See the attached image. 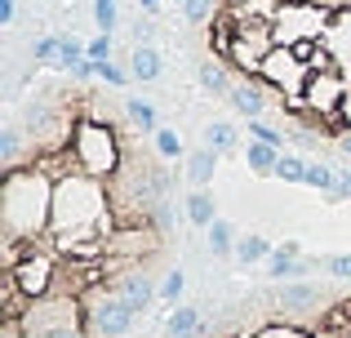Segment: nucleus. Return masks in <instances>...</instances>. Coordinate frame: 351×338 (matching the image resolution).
<instances>
[{"label":"nucleus","mask_w":351,"mask_h":338,"mask_svg":"<svg viewBox=\"0 0 351 338\" xmlns=\"http://www.w3.org/2000/svg\"><path fill=\"white\" fill-rule=\"evenodd\" d=\"M205 338H351V294H329L307 312H289L271 294L227 312V321Z\"/></svg>","instance_id":"obj_1"},{"label":"nucleus","mask_w":351,"mask_h":338,"mask_svg":"<svg viewBox=\"0 0 351 338\" xmlns=\"http://www.w3.org/2000/svg\"><path fill=\"white\" fill-rule=\"evenodd\" d=\"M334 23V5L325 0H280L271 14V40L276 45H298V40H320Z\"/></svg>","instance_id":"obj_2"},{"label":"nucleus","mask_w":351,"mask_h":338,"mask_svg":"<svg viewBox=\"0 0 351 338\" xmlns=\"http://www.w3.org/2000/svg\"><path fill=\"white\" fill-rule=\"evenodd\" d=\"M134 316L138 312L120 294H107L103 303L94 307V316H89V334H94V338H125L129 325H134Z\"/></svg>","instance_id":"obj_3"},{"label":"nucleus","mask_w":351,"mask_h":338,"mask_svg":"<svg viewBox=\"0 0 351 338\" xmlns=\"http://www.w3.org/2000/svg\"><path fill=\"white\" fill-rule=\"evenodd\" d=\"M267 98H271V94H267L254 76H240L236 85H232V94H227V103H232L240 116H249V121H254V116L267 112Z\"/></svg>","instance_id":"obj_4"},{"label":"nucleus","mask_w":351,"mask_h":338,"mask_svg":"<svg viewBox=\"0 0 351 338\" xmlns=\"http://www.w3.org/2000/svg\"><path fill=\"white\" fill-rule=\"evenodd\" d=\"M116 294L125 298V303L134 307V312H147V303H152V298L160 294V289L152 285V271H134V276H125V285H120Z\"/></svg>","instance_id":"obj_5"},{"label":"nucleus","mask_w":351,"mask_h":338,"mask_svg":"<svg viewBox=\"0 0 351 338\" xmlns=\"http://www.w3.org/2000/svg\"><path fill=\"white\" fill-rule=\"evenodd\" d=\"M214 169H218V152L209 147H196V152H187V182L191 187H209L214 182Z\"/></svg>","instance_id":"obj_6"},{"label":"nucleus","mask_w":351,"mask_h":338,"mask_svg":"<svg viewBox=\"0 0 351 338\" xmlns=\"http://www.w3.org/2000/svg\"><path fill=\"white\" fill-rule=\"evenodd\" d=\"M227 71H232V67H227L223 58H205V62H200V85H205L209 94H223L227 98V94H232V85H236Z\"/></svg>","instance_id":"obj_7"},{"label":"nucleus","mask_w":351,"mask_h":338,"mask_svg":"<svg viewBox=\"0 0 351 338\" xmlns=\"http://www.w3.org/2000/svg\"><path fill=\"white\" fill-rule=\"evenodd\" d=\"M280 156H285V152L271 147V143H263V138H254V143L245 147V160H249V169H254V173H276Z\"/></svg>","instance_id":"obj_8"},{"label":"nucleus","mask_w":351,"mask_h":338,"mask_svg":"<svg viewBox=\"0 0 351 338\" xmlns=\"http://www.w3.org/2000/svg\"><path fill=\"white\" fill-rule=\"evenodd\" d=\"M129 71H134V80H156L160 76V53H156L152 45H138V49L129 53Z\"/></svg>","instance_id":"obj_9"},{"label":"nucleus","mask_w":351,"mask_h":338,"mask_svg":"<svg viewBox=\"0 0 351 338\" xmlns=\"http://www.w3.org/2000/svg\"><path fill=\"white\" fill-rule=\"evenodd\" d=\"M187 218H191L196 227H209V223L218 218V205H214V196H209L205 187H196V191L187 196Z\"/></svg>","instance_id":"obj_10"},{"label":"nucleus","mask_w":351,"mask_h":338,"mask_svg":"<svg viewBox=\"0 0 351 338\" xmlns=\"http://www.w3.org/2000/svg\"><path fill=\"white\" fill-rule=\"evenodd\" d=\"M236 227L227 223V218H214V223H209V250L214 254H236Z\"/></svg>","instance_id":"obj_11"},{"label":"nucleus","mask_w":351,"mask_h":338,"mask_svg":"<svg viewBox=\"0 0 351 338\" xmlns=\"http://www.w3.org/2000/svg\"><path fill=\"white\" fill-rule=\"evenodd\" d=\"M125 112H129V121H134L143 134H156V130H160V125H156V107L147 103V98H125Z\"/></svg>","instance_id":"obj_12"},{"label":"nucleus","mask_w":351,"mask_h":338,"mask_svg":"<svg viewBox=\"0 0 351 338\" xmlns=\"http://www.w3.org/2000/svg\"><path fill=\"white\" fill-rule=\"evenodd\" d=\"M236 258L245 263V267L249 263H263V258H271V245H267L263 236H240L236 241Z\"/></svg>","instance_id":"obj_13"},{"label":"nucleus","mask_w":351,"mask_h":338,"mask_svg":"<svg viewBox=\"0 0 351 338\" xmlns=\"http://www.w3.org/2000/svg\"><path fill=\"white\" fill-rule=\"evenodd\" d=\"M205 143H209L214 152H232V147H236V125H227V121L205 125Z\"/></svg>","instance_id":"obj_14"},{"label":"nucleus","mask_w":351,"mask_h":338,"mask_svg":"<svg viewBox=\"0 0 351 338\" xmlns=\"http://www.w3.org/2000/svg\"><path fill=\"white\" fill-rule=\"evenodd\" d=\"M214 14H218V0H182V18L196 27H209Z\"/></svg>","instance_id":"obj_15"},{"label":"nucleus","mask_w":351,"mask_h":338,"mask_svg":"<svg viewBox=\"0 0 351 338\" xmlns=\"http://www.w3.org/2000/svg\"><path fill=\"white\" fill-rule=\"evenodd\" d=\"M271 178H280V182H307V160H298V156H280V165H276Z\"/></svg>","instance_id":"obj_16"},{"label":"nucleus","mask_w":351,"mask_h":338,"mask_svg":"<svg viewBox=\"0 0 351 338\" xmlns=\"http://www.w3.org/2000/svg\"><path fill=\"white\" fill-rule=\"evenodd\" d=\"M200 330V316L191 312V307H173V316H169V334L178 338V334H196Z\"/></svg>","instance_id":"obj_17"},{"label":"nucleus","mask_w":351,"mask_h":338,"mask_svg":"<svg viewBox=\"0 0 351 338\" xmlns=\"http://www.w3.org/2000/svg\"><path fill=\"white\" fill-rule=\"evenodd\" d=\"M152 143H156V152H160L165 160H178V156H182V138H178L173 130H156Z\"/></svg>","instance_id":"obj_18"},{"label":"nucleus","mask_w":351,"mask_h":338,"mask_svg":"<svg viewBox=\"0 0 351 338\" xmlns=\"http://www.w3.org/2000/svg\"><path fill=\"white\" fill-rule=\"evenodd\" d=\"M36 62H62V36H45V40H36Z\"/></svg>","instance_id":"obj_19"},{"label":"nucleus","mask_w":351,"mask_h":338,"mask_svg":"<svg viewBox=\"0 0 351 338\" xmlns=\"http://www.w3.org/2000/svg\"><path fill=\"white\" fill-rule=\"evenodd\" d=\"M94 67H98V80H103V85H125V80H134V71H120L112 58L94 62Z\"/></svg>","instance_id":"obj_20"},{"label":"nucleus","mask_w":351,"mask_h":338,"mask_svg":"<svg viewBox=\"0 0 351 338\" xmlns=\"http://www.w3.org/2000/svg\"><path fill=\"white\" fill-rule=\"evenodd\" d=\"M94 23L98 32H116V0H94Z\"/></svg>","instance_id":"obj_21"},{"label":"nucleus","mask_w":351,"mask_h":338,"mask_svg":"<svg viewBox=\"0 0 351 338\" xmlns=\"http://www.w3.org/2000/svg\"><path fill=\"white\" fill-rule=\"evenodd\" d=\"M334 178H338V169H329V165H307V187L329 191V187H334Z\"/></svg>","instance_id":"obj_22"},{"label":"nucleus","mask_w":351,"mask_h":338,"mask_svg":"<svg viewBox=\"0 0 351 338\" xmlns=\"http://www.w3.org/2000/svg\"><path fill=\"white\" fill-rule=\"evenodd\" d=\"M249 138H263V143H271V147H285V138L271 130V125H263V116H254V121H249Z\"/></svg>","instance_id":"obj_23"},{"label":"nucleus","mask_w":351,"mask_h":338,"mask_svg":"<svg viewBox=\"0 0 351 338\" xmlns=\"http://www.w3.org/2000/svg\"><path fill=\"white\" fill-rule=\"evenodd\" d=\"M182 285H187V280H182V271H169V276L160 280V298H165V303H178Z\"/></svg>","instance_id":"obj_24"},{"label":"nucleus","mask_w":351,"mask_h":338,"mask_svg":"<svg viewBox=\"0 0 351 338\" xmlns=\"http://www.w3.org/2000/svg\"><path fill=\"white\" fill-rule=\"evenodd\" d=\"M325 267H329V271H334V276H338V280H351V254H334V258H329V263H325Z\"/></svg>","instance_id":"obj_25"},{"label":"nucleus","mask_w":351,"mask_h":338,"mask_svg":"<svg viewBox=\"0 0 351 338\" xmlns=\"http://www.w3.org/2000/svg\"><path fill=\"white\" fill-rule=\"evenodd\" d=\"M107 53H112V32H103L98 40H89V58H94V62H103Z\"/></svg>","instance_id":"obj_26"},{"label":"nucleus","mask_w":351,"mask_h":338,"mask_svg":"<svg viewBox=\"0 0 351 338\" xmlns=\"http://www.w3.org/2000/svg\"><path fill=\"white\" fill-rule=\"evenodd\" d=\"M14 14H18V0H0V23H14Z\"/></svg>","instance_id":"obj_27"},{"label":"nucleus","mask_w":351,"mask_h":338,"mask_svg":"<svg viewBox=\"0 0 351 338\" xmlns=\"http://www.w3.org/2000/svg\"><path fill=\"white\" fill-rule=\"evenodd\" d=\"M334 147H338V152H343V156H351V130H347V134H343V138H338V143H334Z\"/></svg>","instance_id":"obj_28"},{"label":"nucleus","mask_w":351,"mask_h":338,"mask_svg":"<svg viewBox=\"0 0 351 338\" xmlns=\"http://www.w3.org/2000/svg\"><path fill=\"white\" fill-rule=\"evenodd\" d=\"M40 338H89V334H80V330H62V334H40Z\"/></svg>","instance_id":"obj_29"},{"label":"nucleus","mask_w":351,"mask_h":338,"mask_svg":"<svg viewBox=\"0 0 351 338\" xmlns=\"http://www.w3.org/2000/svg\"><path fill=\"white\" fill-rule=\"evenodd\" d=\"M138 5H143L147 14H152V9H160V0H138Z\"/></svg>","instance_id":"obj_30"},{"label":"nucleus","mask_w":351,"mask_h":338,"mask_svg":"<svg viewBox=\"0 0 351 338\" xmlns=\"http://www.w3.org/2000/svg\"><path fill=\"white\" fill-rule=\"evenodd\" d=\"M178 5H182V0H178Z\"/></svg>","instance_id":"obj_31"}]
</instances>
